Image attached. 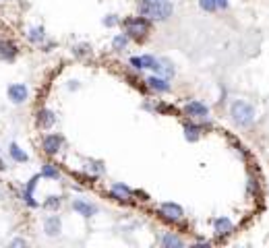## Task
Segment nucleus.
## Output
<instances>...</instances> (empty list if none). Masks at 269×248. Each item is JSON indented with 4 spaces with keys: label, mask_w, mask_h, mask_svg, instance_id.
<instances>
[{
    "label": "nucleus",
    "mask_w": 269,
    "mask_h": 248,
    "mask_svg": "<svg viewBox=\"0 0 269 248\" xmlns=\"http://www.w3.org/2000/svg\"><path fill=\"white\" fill-rule=\"evenodd\" d=\"M139 13L147 21H166L172 17L174 7L168 0H143L139 5Z\"/></svg>",
    "instance_id": "obj_1"
},
{
    "label": "nucleus",
    "mask_w": 269,
    "mask_h": 248,
    "mask_svg": "<svg viewBox=\"0 0 269 248\" xmlns=\"http://www.w3.org/2000/svg\"><path fill=\"white\" fill-rule=\"evenodd\" d=\"M230 116L236 127H251L255 120V108L243 100H236L230 106Z\"/></svg>",
    "instance_id": "obj_2"
},
{
    "label": "nucleus",
    "mask_w": 269,
    "mask_h": 248,
    "mask_svg": "<svg viewBox=\"0 0 269 248\" xmlns=\"http://www.w3.org/2000/svg\"><path fill=\"white\" fill-rule=\"evenodd\" d=\"M125 31H127V36L129 38H145L149 34V21L145 17H131L125 21Z\"/></svg>",
    "instance_id": "obj_3"
},
{
    "label": "nucleus",
    "mask_w": 269,
    "mask_h": 248,
    "mask_svg": "<svg viewBox=\"0 0 269 248\" xmlns=\"http://www.w3.org/2000/svg\"><path fill=\"white\" fill-rule=\"evenodd\" d=\"M160 215L168 222H181L183 215H185V209L176 203H162L160 205Z\"/></svg>",
    "instance_id": "obj_4"
},
{
    "label": "nucleus",
    "mask_w": 269,
    "mask_h": 248,
    "mask_svg": "<svg viewBox=\"0 0 269 248\" xmlns=\"http://www.w3.org/2000/svg\"><path fill=\"white\" fill-rule=\"evenodd\" d=\"M7 93H9V100H11L15 106L25 104L27 98H29V89H27V85H23V83H15V85H11V87L7 89Z\"/></svg>",
    "instance_id": "obj_5"
},
{
    "label": "nucleus",
    "mask_w": 269,
    "mask_h": 248,
    "mask_svg": "<svg viewBox=\"0 0 269 248\" xmlns=\"http://www.w3.org/2000/svg\"><path fill=\"white\" fill-rule=\"evenodd\" d=\"M63 232V220L58 215H50L44 220V234L50 238H58Z\"/></svg>",
    "instance_id": "obj_6"
},
{
    "label": "nucleus",
    "mask_w": 269,
    "mask_h": 248,
    "mask_svg": "<svg viewBox=\"0 0 269 248\" xmlns=\"http://www.w3.org/2000/svg\"><path fill=\"white\" fill-rule=\"evenodd\" d=\"M152 71H154L156 75L164 77V79L174 77V65H172L170 60H166V58H156L154 65H152Z\"/></svg>",
    "instance_id": "obj_7"
},
{
    "label": "nucleus",
    "mask_w": 269,
    "mask_h": 248,
    "mask_svg": "<svg viewBox=\"0 0 269 248\" xmlns=\"http://www.w3.org/2000/svg\"><path fill=\"white\" fill-rule=\"evenodd\" d=\"M63 143H65V139L61 135H46L44 141H42V147H44V151L48 155H56L58 151L63 149Z\"/></svg>",
    "instance_id": "obj_8"
},
{
    "label": "nucleus",
    "mask_w": 269,
    "mask_h": 248,
    "mask_svg": "<svg viewBox=\"0 0 269 248\" xmlns=\"http://www.w3.org/2000/svg\"><path fill=\"white\" fill-rule=\"evenodd\" d=\"M40 178H42V174L34 176L32 180L25 184V189H23V201H25L29 207H38V201L34 199V193H36V186H38V180H40Z\"/></svg>",
    "instance_id": "obj_9"
},
{
    "label": "nucleus",
    "mask_w": 269,
    "mask_h": 248,
    "mask_svg": "<svg viewBox=\"0 0 269 248\" xmlns=\"http://www.w3.org/2000/svg\"><path fill=\"white\" fill-rule=\"evenodd\" d=\"M54 124H56V114L52 110H48V108H42L38 112V127L44 129V131H48V129L54 127Z\"/></svg>",
    "instance_id": "obj_10"
},
{
    "label": "nucleus",
    "mask_w": 269,
    "mask_h": 248,
    "mask_svg": "<svg viewBox=\"0 0 269 248\" xmlns=\"http://www.w3.org/2000/svg\"><path fill=\"white\" fill-rule=\"evenodd\" d=\"M73 211H77L79 215H83V217H94L96 213H98V207L94 205V203H87V201H81V199H77V201H73Z\"/></svg>",
    "instance_id": "obj_11"
},
{
    "label": "nucleus",
    "mask_w": 269,
    "mask_h": 248,
    "mask_svg": "<svg viewBox=\"0 0 269 248\" xmlns=\"http://www.w3.org/2000/svg\"><path fill=\"white\" fill-rule=\"evenodd\" d=\"M185 110H187V114L193 116V118H207V114H209V108H207L203 102H199V100L189 102Z\"/></svg>",
    "instance_id": "obj_12"
},
{
    "label": "nucleus",
    "mask_w": 269,
    "mask_h": 248,
    "mask_svg": "<svg viewBox=\"0 0 269 248\" xmlns=\"http://www.w3.org/2000/svg\"><path fill=\"white\" fill-rule=\"evenodd\" d=\"M147 85H149V89H154V91H158V93H168V91H170L168 79H164V77H160V75L149 77V79H147Z\"/></svg>",
    "instance_id": "obj_13"
},
{
    "label": "nucleus",
    "mask_w": 269,
    "mask_h": 248,
    "mask_svg": "<svg viewBox=\"0 0 269 248\" xmlns=\"http://www.w3.org/2000/svg\"><path fill=\"white\" fill-rule=\"evenodd\" d=\"M15 56H17V46L9 40H0V58L11 62V60H15Z\"/></svg>",
    "instance_id": "obj_14"
},
{
    "label": "nucleus",
    "mask_w": 269,
    "mask_h": 248,
    "mask_svg": "<svg viewBox=\"0 0 269 248\" xmlns=\"http://www.w3.org/2000/svg\"><path fill=\"white\" fill-rule=\"evenodd\" d=\"M112 197L118 201H131L133 199V191L127 184H112Z\"/></svg>",
    "instance_id": "obj_15"
},
{
    "label": "nucleus",
    "mask_w": 269,
    "mask_h": 248,
    "mask_svg": "<svg viewBox=\"0 0 269 248\" xmlns=\"http://www.w3.org/2000/svg\"><path fill=\"white\" fill-rule=\"evenodd\" d=\"M214 228H216V234H218V236H226V234L232 232L234 224H232L230 217H220V220L214 222Z\"/></svg>",
    "instance_id": "obj_16"
},
{
    "label": "nucleus",
    "mask_w": 269,
    "mask_h": 248,
    "mask_svg": "<svg viewBox=\"0 0 269 248\" xmlns=\"http://www.w3.org/2000/svg\"><path fill=\"white\" fill-rule=\"evenodd\" d=\"M154 56H149V54H145V56H133L131 58V65L135 67V69H152V65H154Z\"/></svg>",
    "instance_id": "obj_17"
},
{
    "label": "nucleus",
    "mask_w": 269,
    "mask_h": 248,
    "mask_svg": "<svg viewBox=\"0 0 269 248\" xmlns=\"http://www.w3.org/2000/svg\"><path fill=\"white\" fill-rule=\"evenodd\" d=\"M27 40L32 42V44H42V42L46 40V31H44V27H42V25L32 27V29L27 31Z\"/></svg>",
    "instance_id": "obj_18"
},
{
    "label": "nucleus",
    "mask_w": 269,
    "mask_h": 248,
    "mask_svg": "<svg viewBox=\"0 0 269 248\" xmlns=\"http://www.w3.org/2000/svg\"><path fill=\"white\" fill-rule=\"evenodd\" d=\"M9 153H11V158H13L17 164H25V162L29 160V155H27L17 143H11V145H9Z\"/></svg>",
    "instance_id": "obj_19"
},
{
    "label": "nucleus",
    "mask_w": 269,
    "mask_h": 248,
    "mask_svg": "<svg viewBox=\"0 0 269 248\" xmlns=\"http://www.w3.org/2000/svg\"><path fill=\"white\" fill-rule=\"evenodd\" d=\"M162 246H166V248H183L185 246V242L178 238V236H174V234H164L162 236Z\"/></svg>",
    "instance_id": "obj_20"
},
{
    "label": "nucleus",
    "mask_w": 269,
    "mask_h": 248,
    "mask_svg": "<svg viewBox=\"0 0 269 248\" xmlns=\"http://www.w3.org/2000/svg\"><path fill=\"white\" fill-rule=\"evenodd\" d=\"M127 46H129V36H127V34H121V36H116V38L112 40V48H114L116 52H125Z\"/></svg>",
    "instance_id": "obj_21"
},
{
    "label": "nucleus",
    "mask_w": 269,
    "mask_h": 248,
    "mask_svg": "<svg viewBox=\"0 0 269 248\" xmlns=\"http://www.w3.org/2000/svg\"><path fill=\"white\" fill-rule=\"evenodd\" d=\"M185 137H187V141H197L199 137H201V129L199 127H195V124H187L185 127Z\"/></svg>",
    "instance_id": "obj_22"
},
{
    "label": "nucleus",
    "mask_w": 269,
    "mask_h": 248,
    "mask_svg": "<svg viewBox=\"0 0 269 248\" xmlns=\"http://www.w3.org/2000/svg\"><path fill=\"white\" fill-rule=\"evenodd\" d=\"M42 178H52V180H58V178H61V172H58L52 164H46L44 168H42Z\"/></svg>",
    "instance_id": "obj_23"
},
{
    "label": "nucleus",
    "mask_w": 269,
    "mask_h": 248,
    "mask_svg": "<svg viewBox=\"0 0 269 248\" xmlns=\"http://www.w3.org/2000/svg\"><path fill=\"white\" fill-rule=\"evenodd\" d=\"M87 172H92V174L100 176V174L106 172V166H104L102 162H87Z\"/></svg>",
    "instance_id": "obj_24"
},
{
    "label": "nucleus",
    "mask_w": 269,
    "mask_h": 248,
    "mask_svg": "<svg viewBox=\"0 0 269 248\" xmlns=\"http://www.w3.org/2000/svg\"><path fill=\"white\" fill-rule=\"evenodd\" d=\"M61 203H63V199H61V197H48V199L44 201V207H46V209H50V211H54V209L61 207Z\"/></svg>",
    "instance_id": "obj_25"
},
{
    "label": "nucleus",
    "mask_w": 269,
    "mask_h": 248,
    "mask_svg": "<svg viewBox=\"0 0 269 248\" xmlns=\"http://www.w3.org/2000/svg\"><path fill=\"white\" fill-rule=\"evenodd\" d=\"M73 54L75 56H89V54H92V48H89L87 44H77L73 48Z\"/></svg>",
    "instance_id": "obj_26"
},
{
    "label": "nucleus",
    "mask_w": 269,
    "mask_h": 248,
    "mask_svg": "<svg viewBox=\"0 0 269 248\" xmlns=\"http://www.w3.org/2000/svg\"><path fill=\"white\" fill-rule=\"evenodd\" d=\"M199 7H201L205 13H214V11L218 9L216 0H199Z\"/></svg>",
    "instance_id": "obj_27"
},
{
    "label": "nucleus",
    "mask_w": 269,
    "mask_h": 248,
    "mask_svg": "<svg viewBox=\"0 0 269 248\" xmlns=\"http://www.w3.org/2000/svg\"><path fill=\"white\" fill-rule=\"evenodd\" d=\"M116 23H118L116 15H108V17H104V25H106V27H114Z\"/></svg>",
    "instance_id": "obj_28"
},
{
    "label": "nucleus",
    "mask_w": 269,
    "mask_h": 248,
    "mask_svg": "<svg viewBox=\"0 0 269 248\" xmlns=\"http://www.w3.org/2000/svg\"><path fill=\"white\" fill-rule=\"evenodd\" d=\"M9 246H27V240H23V238H13V240L9 242Z\"/></svg>",
    "instance_id": "obj_29"
},
{
    "label": "nucleus",
    "mask_w": 269,
    "mask_h": 248,
    "mask_svg": "<svg viewBox=\"0 0 269 248\" xmlns=\"http://www.w3.org/2000/svg\"><path fill=\"white\" fill-rule=\"evenodd\" d=\"M218 9H228V0H216Z\"/></svg>",
    "instance_id": "obj_30"
},
{
    "label": "nucleus",
    "mask_w": 269,
    "mask_h": 248,
    "mask_svg": "<svg viewBox=\"0 0 269 248\" xmlns=\"http://www.w3.org/2000/svg\"><path fill=\"white\" fill-rule=\"evenodd\" d=\"M69 89H79V83H77V81H71V85H69Z\"/></svg>",
    "instance_id": "obj_31"
},
{
    "label": "nucleus",
    "mask_w": 269,
    "mask_h": 248,
    "mask_svg": "<svg viewBox=\"0 0 269 248\" xmlns=\"http://www.w3.org/2000/svg\"><path fill=\"white\" fill-rule=\"evenodd\" d=\"M5 168H7V166H5V162H3V160H0V172H3Z\"/></svg>",
    "instance_id": "obj_32"
}]
</instances>
